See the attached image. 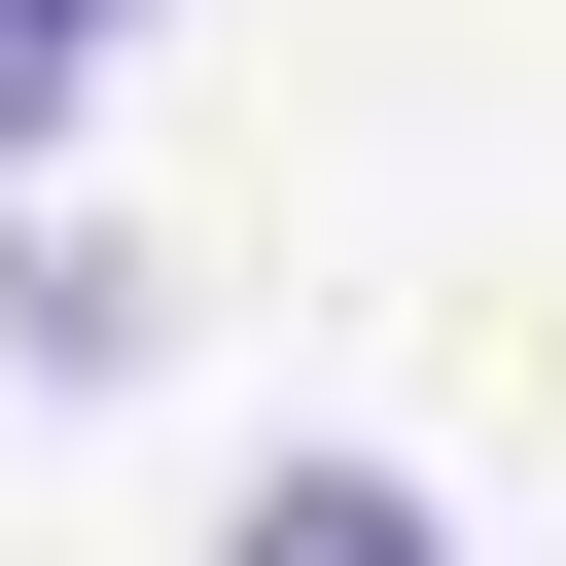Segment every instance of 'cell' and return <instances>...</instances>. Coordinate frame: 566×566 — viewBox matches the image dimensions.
<instances>
[{"label":"cell","mask_w":566,"mask_h":566,"mask_svg":"<svg viewBox=\"0 0 566 566\" xmlns=\"http://www.w3.org/2000/svg\"><path fill=\"white\" fill-rule=\"evenodd\" d=\"M212 566H460V531H424V495H389V460H283V495H248V531H212Z\"/></svg>","instance_id":"cell-1"},{"label":"cell","mask_w":566,"mask_h":566,"mask_svg":"<svg viewBox=\"0 0 566 566\" xmlns=\"http://www.w3.org/2000/svg\"><path fill=\"white\" fill-rule=\"evenodd\" d=\"M71 106H106V0H0V177H35Z\"/></svg>","instance_id":"cell-2"},{"label":"cell","mask_w":566,"mask_h":566,"mask_svg":"<svg viewBox=\"0 0 566 566\" xmlns=\"http://www.w3.org/2000/svg\"><path fill=\"white\" fill-rule=\"evenodd\" d=\"M106 35H142V0H106Z\"/></svg>","instance_id":"cell-3"}]
</instances>
